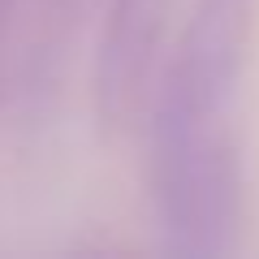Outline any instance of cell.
I'll return each instance as SVG.
<instances>
[{"label": "cell", "mask_w": 259, "mask_h": 259, "mask_svg": "<svg viewBox=\"0 0 259 259\" xmlns=\"http://www.w3.org/2000/svg\"><path fill=\"white\" fill-rule=\"evenodd\" d=\"M173 0H112L95 52V117L121 130L139 117L151 91L160 44L168 35Z\"/></svg>", "instance_id": "2"}, {"label": "cell", "mask_w": 259, "mask_h": 259, "mask_svg": "<svg viewBox=\"0 0 259 259\" xmlns=\"http://www.w3.org/2000/svg\"><path fill=\"white\" fill-rule=\"evenodd\" d=\"M259 0H199L186 39L164 74L194 100L229 108L246 65L250 30H255Z\"/></svg>", "instance_id": "3"}, {"label": "cell", "mask_w": 259, "mask_h": 259, "mask_svg": "<svg viewBox=\"0 0 259 259\" xmlns=\"http://www.w3.org/2000/svg\"><path fill=\"white\" fill-rule=\"evenodd\" d=\"M151 194L164 233L182 255H225L242 225V164L229 108L194 100L160 78L151 104Z\"/></svg>", "instance_id": "1"}]
</instances>
